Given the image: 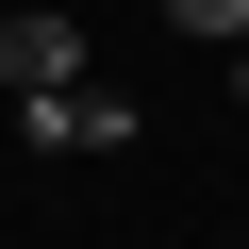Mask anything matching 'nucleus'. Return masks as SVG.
<instances>
[{
    "label": "nucleus",
    "instance_id": "obj_2",
    "mask_svg": "<svg viewBox=\"0 0 249 249\" xmlns=\"http://www.w3.org/2000/svg\"><path fill=\"white\" fill-rule=\"evenodd\" d=\"M83 83V17H0V100H50Z\"/></svg>",
    "mask_w": 249,
    "mask_h": 249
},
{
    "label": "nucleus",
    "instance_id": "obj_1",
    "mask_svg": "<svg viewBox=\"0 0 249 249\" xmlns=\"http://www.w3.org/2000/svg\"><path fill=\"white\" fill-rule=\"evenodd\" d=\"M17 133L34 150H133V100L116 83H50V100H17Z\"/></svg>",
    "mask_w": 249,
    "mask_h": 249
},
{
    "label": "nucleus",
    "instance_id": "obj_4",
    "mask_svg": "<svg viewBox=\"0 0 249 249\" xmlns=\"http://www.w3.org/2000/svg\"><path fill=\"white\" fill-rule=\"evenodd\" d=\"M232 116H249V50H232Z\"/></svg>",
    "mask_w": 249,
    "mask_h": 249
},
{
    "label": "nucleus",
    "instance_id": "obj_3",
    "mask_svg": "<svg viewBox=\"0 0 249 249\" xmlns=\"http://www.w3.org/2000/svg\"><path fill=\"white\" fill-rule=\"evenodd\" d=\"M166 17H183V34H232V50H249V0H166Z\"/></svg>",
    "mask_w": 249,
    "mask_h": 249
}]
</instances>
